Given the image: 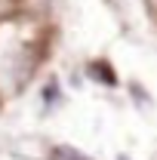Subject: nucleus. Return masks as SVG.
I'll list each match as a JSON object with an SVG mask.
<instances>
[{
  "label": "nucleus",
  "instance_id": "obj_1",
  "mask_svg": "<svg viewBox=\"0 0 157 160\" xmlns=\"http://www.w3.org/2000/svg\"><path fill=\"white\" fill-rule=\"evenodd\" d=\"M53 160H89V157H83L77 148H68V145H56V148H53Z\"/></svg>",
  "mask_w": 157,
  "mask_h": 160
},
{
  "label": "nucleus",
  "instance_id": "obj_2",
  "mask_svg": "<svg viewBox=\"0 0 157 160\" xmlns=\"http://www.w3.org/2000/svg\"><path fill=\"white\" fill-rule=\"evenodd\" d=\"M151 6H154V9H157V0H151Z\"/></svg>",
  "mask_w": 157,
  "mask_h": 160
},
{
  "label": "nucleus",
  "instance_id": "obj_3",
  "mask_svg": "<svg viewBox=\"0 0 157 160\" xmlns=\"http://www.w3.org/2000/svg\"><path fill=\"white\" fill-rule=\"evenodd\" d=\"M117 160H129V157H123V154H120V157H117Z\"/></svg>",
  "mask_w": 157,
  "mask_h": 160
}]
</instances>
